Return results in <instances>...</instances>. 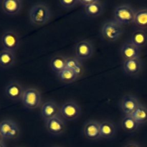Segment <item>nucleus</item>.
Listing matches in <instances>:
<instances>
[{"mask_svg":"<svg viewBox=\"0 0 147 147\" xmlns=\"http://www.w3.org/2000/svg\"><path fill=\"white\" fill-rule=\"evenodd\" d=\"M95 1L96 0H79V5L82 6L84 8V7L93 4Z\"/></svg>","mask_w":147,"mask_h":147,"instance_id":"nucleus-28","label":"nucleus"},{"mask_svg":"<svg viewBox=\"0 0 147 147\" xmlns=\"http://www.w3.org/2000/svg\"><path fill=\"white\" fill-rule=\"evenodd\" d=\"M136 10L130 4H121L114 10V20L123 25L134 24Z\"/></svg>","mask_w":147,"mask_h":147,"instance_id":"nucleus-2","label":"nucleus"},{"mask_svg":"<svg viewBox=\"0 0 147 147\" xmlns=\"http://www.w3.org/2000/svg\"><path fill=\"white\" fill-rule=\"evenodd\" d=\"M140 104L141 103L137 98L132 95H126L121 100L120 108L122 113L125 116H129L139 107Z\"/></svg>","mask_w":147,"mask_h":147,"instance_id":"nucleus-11","label":"nucleus"},{"mask_svg":"<svg viewBox=\"0 0 147 147\" xmlns=\"http://www.w3.org/2000/svg\"><path fill=\"white\" fill-rule=\"evenodd\" d=\"M57 75L58 78L64 83H72L78 78L74 71L67 68H65Z\"/></svg>","mask_w":147,"mask_h":147,"instance_id":"nucleus-26","label":"nucleus"},{"mask_svg":"<svg viewBox=\"0 0 147 147\" xmlns=\"http://www.w3.org/2000/svg\"><path fill=\"white\" fill-rule=\"evenodd\" d=\"M124 147H140L136 143L134 142H130V143H128Z\"/></svg>","mask_w":147,"mask_h":147,"instance_id":"nucleus-29","label":"nucleus"},{"mask_svg":"<svg viewBox=\"0 0 147 147\" xmlns=\"http://www.w3.org/2000/svg\"><path fill=\"white\" fill-rule=\"evenodd\" d=\"M58 4L64 9H71L79 5V0H72V1L60 0L58 1Z\"/></svg>","mask_w":147,"mask_h":147,"instance_id":"nucleus-27","label":"nucleus"},{"mask_svg":"<svg viewBox=\"0 0 147 147\" xmlns=\"http://www.w3.org/2000/svg\"><path fill=\"white\" fill-rule=\"evenodd\" d=\"M22 102L27 109H35L40 107L42 103V97L40 91L36 88H29L24 89Z\"/></svg>","mask_w":147,"mask_h":147,"instance_id":"nucleus-5","label":"nucleus"},{"mask_svg":"<svg viewBox=\"0 0 147 147\" xmlns=\"http://www.w3.org/2000/svg\"><path fill=\"white\" fill-rule=\"evenodd\" d=\"M83 9L87 16L90 17H96L103 13V4L101 1L96 0L93 4L84 7Z\"/></svg>","mask_w":147,"mask_h":147,"instance_id":"nucleus-20","label":"nucleus"},{"mask_svg":"<svg viewBox=\"0 0 147 147\" xmlns=\"http://www.w3.org/2000/svg\"><path fill=\"white\" fill-rule=\"evenodd\" d=\"M123 33V26L115 20H108L101 28V34L103 38L109 42H115L120 38Z\"/></svg>","mask_w":147,"mask_h":147,"instance_id":"nucleus-3","label":"nucleus"},{"mask_svg":"<svg viewBox=\"0 0 147 147\" xmlns=\"http://www.w3.org/2000/svg\"><path fill=\"white\" fill-rule=\"evenodd\" d=\"M45 127L50 134L53 136H59L65 130L66 123L61 116H57L46 121Z\"/></svg>","mask_w":147,"mask_h":147,"instance_id":"nucleus-10","label":"nucleus"},{"mask_svg":"<svg viewBox=\"0 0 147 147\" xmlns=\"http://www.w3.org/2000/svg\"><path fill=\"white\" fill-rule=\"evenodd\" d=\"M1 45L3 50L14 53L20 47V38L15 32L7 30L1 34Z\"/></svg>","mask_w":147,"mask_h":147,"instance_id":"nucleus-6","label":"nucleus"},{"mask_svg":"<svg viewBox=\"0 0 147 147\" xmlns=\"http://www.w3.org/2000/svg\"><path fill=\"white\" fill-rule=\"evenodd\" d=\"M116 134V126L112 122L104 121L100 122V136L103 139H111Z\"/></svg>","mask_w":147,"mask_h":147,"instance_id":"nucleus-21","label":"nucleus"},{"mask_svg":"<svg viewBox=\"0 0 147 147\" xmlns=\"http://www.w3.org/2000/svg\"><path fill=\"white\" fill-rule=\"evenodd\" d=\"M0 7L5 14L15 15L22 8V1L20 0H2L0 1Z\"/></svg>","mask_w":147,"mask_h":147,"instance_id":"nucleus-16","label":"nucleus"},{"mask_svg":"<svg viewBox=\"0 0 147 147\" xmlns=\"http://www.w3.org/2000/svg\"><path fill=\"white\" fill-rule=\"evenodd\" d=\"M0 147H6L4 142H2V143H0Z\"/></svg>","mask_w":147,"mask_h":147,"instance_id":"nucleus-31","label":"nucleus"},{"mask_svg":"<svg viewBox=\"0 0 147 147\" xmlns=\"http://www.w3.org/2000/svg\"><path fill=\"white\" fill-rule=\"evenodd\" d=\"M16 63L14 53L8 50H0V68L8 69L12 67Z\"/></svg>","mask_w":147,"mask_h":147,"instance_id":"nucleus-17","label":"nucleus"},{"mask_svg":"<svg viewBox=\"0 0 147 147\" xmlns=\"http://www.w3.org/2000/svg\"><path fill=\"white\" fill-rule=\"evenodd\" d=\"M29 19L32 25L42 26L47 24L51 19L50 8L45 3L34 4L29 11Z\"/></svg>","mask_w":147,"mask_h":147,"instance_id":"nucleus-1","label":"nucleus"},{"mask_svg":"<svg viewBox=\"0 0 147 147\" xmlns=\"http://www.w3.org/2000/svg\"><path fill=\"white\" fill-rule=\"evenodd\" d=\"M4 92L8 98L12 100H22L24 89L20 83L13 80L6 86Z\"/></svg>","mask_w":147,"mask_h":147,"instance_id":"nucleus-12","label":"nucleus"},{"mask_svg":"<svg viewBox=\"0 0 147 147\" xmlns=\"http://www.w3.org/2000/svg\"><path fill=\"white\" fill-rule=\"evenodd\" d=\"M4 138H3V136H1V134H0V143H2V142H4Z\"/></svg>","mask_w":147,"mask_h":147,"instance_id":"nucleus-30","label":"nucleus"},{"mask_svg":"<svg viewBox=\"0 0 147 147\" xmlns=\"http://www.w3.org/2000/svg\"><path fill=\"white\" fill-rule=\"evenodd\" d=\"M20 133V128L14 121L4 119L0 122V134L4 139H16L19 136Z\"/></svg>","mask_w":147,"mask_h":147,"instance_id":"nucleus-7","label":"nucleus"},{"mask_svg":"<svg viewBox=\"0 0 147 147\" xmlns=\"http://www.w3.org/2000/svg\"><path fill=\"white\" fill-rule=\"evenodd\" d=\"M130 116H131L139 125L144 124L147 122V107L141 103Z\"/></svg>","mask_w":147,"mask_h":147,"instance_id":"nucleus-22","label":"nucleus"},{"mask_svg":"<svg viewBox=\"0 0 147 147\" xmlns=\"http://www.w3.org/2000/svg\"><path fill=\"white\" fill-rule=\"evenodd\" d=\"M66 58L67 57L62 55H57L53 57L50 61V67L52 70L57 74L64 70L65 68Z\"/></svg>","mask_w":147,"mask_h":147,"instance_id":"nucleus-24","label":"nucleus"},{"mask_svg":"<svg viewBox=\"0 0 147 147\" xmlns=\"http://www.w3.org/2000/svg\"><path fill=\"white\" fill-rule=\"evenodd\" d=\"M134 24L141 29L147 28V8L137 10Z\"/></svg>","mask_w":147,"mask_h":147,"instance_id":"nucleus-25","label":"nucleus"},{"mask_svg":"<svg viewBox=\"0 0 147 147\" xmlns=\"http://www.w3.org/2000/svg\"><path fill=\"white\" fill-rule=\"evenodd\" d=\"M81 115V108L73 100L66 101L60 106V116L64 120L73 121Z\"/></svg>","mask_w":147,"mask_h":147,"instance_id":"nucleus-4","label":"nucleus"},{"mask_svg":"<svg viewBox=\"0 0 147 147\" xmlns=\"http://www.w3.org/2000/svg\"><path fill=\"white\" fill-rule=\"evenodd\" d=\"M121 126L123 130L127 133H134L139 129L140 125L131 117V116H125L122 119Z\"/></svg>","mask_w":147,"mask_h":147,"instance_id":"nucleus-23","label":"nucleus"},{"mask_svg":"<svg viewBox=\"0 0 147 147\" xmlns=\"http://www.w3.org/2000/svg\"><path fill=\"white\" fill-rule=\"evenodd\" d=\"M65 68L74 71L78 78L80 77L83 73V63L82 60L77 57H68L66 58Z\"/></svg>","mask_w":147,"mask_h":147,"instance_id":"nucleus-18","label":"nucleus"},{"mask_svg":"<svg viewBox=\"0 0 147 147\" xmlns=\"http://www.w3.org/2000/svg\"><path fill=\"white\" fill-rule=\"evenodd\" d=\"M130 41L142 50V48L147 45L146 32L143 30H136L132 34Z\"/></svg>","mask_w":147,"mask_h":147,"instance_id":"nucleus-19","label":"nucleus"},{"mask_svg":"<svg viewBox=\"0 0 147 147\" xmlns=\"http://www.w3.org/2000/svg\"><path fill=\"white\" fill-rule=\"evenodd\" d=\"M83 136L89 140H97L100 136V122L90 120L84 124L83 129Z\"/></svg>","mask_w":147,"mask_h":147,"instance_id":"nucleus-8","label":"nucleus"},{"mask_svg":"<svg viewBox=\"0 0 147 147\" xmlns=\"http://www.w3.org/2000/svg\"><path fill=\"white\" fill-rule=\"evenodd\" d=\"M41 115L45 121L60 116V107L54 101L48 100L42 105Z\"/></svg>","mask_w":147,"mask_h":147,"instance_id":"nucleus-13","label":"nucleus"},{"mask_svg":"<svg viewBox=\"0 0 147 147\" xmlns=\"http://www.w3.org/2000/svg\"><path fill=\"white\" fill-rule=\"evenodd\" d=\"M121 55L123 60L138 58L140 57L141 49L134 45L131 41H128L122 45L121 48Z\"/></svg>","mask_w":147,"mask_h":147,"instance_id":"nucleus-14","label":"nucleus"},{"mask_svg":"<svg viewBox=\"0 0 147 147\" xmlns=\"http://www.w3.org/2000/svg\"><path fill=\"white\" fill-rule=\"evenodd\" d=\"M94 52V47L91 42L83 40L76 45V57L80 60H86L91 57Z\"/></svg>","mask_w":147,"mask_h":147,"instance_id":"nucleus-9","label":"nucleus"},{"mask_svg":"<svg viewBox=\"0 0 147 147\" xmlns=\"http://www.w3.org/2000/svg\"><path fill=\"white\" fill-rule=\"evenodd\" d=\"M142 69V61L140 57L123 60V70L126 75L134 76L139 74Z\"/></svg>","mask_w":147,"mask_h":147,"instance_id":"nucleus-15","label":"nucleus"}]
</instances>
